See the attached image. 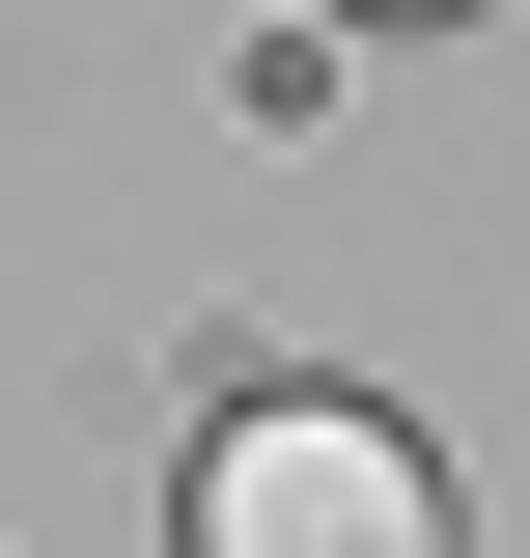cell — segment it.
<instances>
[{
  "mask_svg": "<svg viewBox=\"0 0 530 558\" xmlns=\"http://www.w3.org/2000/svg\"><path fill=\"white\" fill-rule=\"evenodd\" d=\"M196 558H447V475L392 418H335V391H252L196 447Z\"/></svg>",
  "mask_w": 530,
  "mask_h": 558,
  "instance_id": "1",
  "label": "cell"
}]
</instances>
